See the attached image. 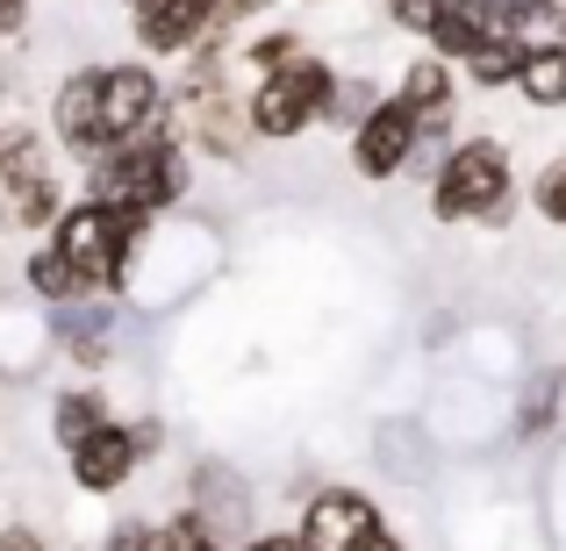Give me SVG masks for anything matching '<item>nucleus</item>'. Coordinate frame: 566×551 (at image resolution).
<instances>
[{
  "label": "nucleus",
  "instance_id": "nucleus-1",
  "mask_svg": "<svg viewBox=\"0 0 566 551\" xmlns=\"http://www.w3.org/2000/svg\"><path fill=\"white\" fill-rule=\"evenodd\" d=\"M516 158L502 137H488V129H473V137L444 144L438 166H430V222H444V230H488L502 236L516 215Z\"/></svg>",
  "mask_w": 566,
  "mask_h": 551
},
{
  "label": "nucleus",
  "instance_id": "nucleus-2",
  "mask_svg": "<svg viewBox=\"0 0 566 551\" xmlns=\"http://www.w3.org/2000/svg\"><path fill=\"white\" fill-rule=\"evenodd\" d=\"M80 172H86V201L123 208V215H137V222H166L193 187V151L172 129H151V137H129V144H115V151H101L94 166H80Z\"/></svg>",
  "mask_w": 566,
  "mask_h": 551
},
{
  "label": "nucleus",
  "instance_id": "nucleus-3",
  "mask_svg": "<svg viewBox=\"0 0 566 551\" xmlns=\"http://www.w3.org/2000/svg\"><path fill=\"white\" fill-rule=\"evenodd\" d=\"M144 230L151 222H137V215H123V208H101V201H65L57 208V222L43 236H51L57 251H65V265L80 273V287L86 294H123L129 287V273H137V244H144Z\"/></svg>",
  "mask_w": 566,
  "mask_h": 551
},
{
  "label": "nucleus",
  "instance_id": "nucleus-4",
  "mask_svg": "<svg viewBox=\"0 0 566 551\" xmlns=\"http://www.w3.org/2000/svg\"><path fill=\"white\" fill-rule=\"evenodd\" d=\"M331 94H337V65L316 51H294L280 57L273 72H259L244 94V123H251V144H294L331 115Z\"/></svg>",
  "mask_w": 566,
  "mask_h": 551
},
{
  "label": "nucleus",
  "instance_id": "nucleus-5",
  "mask_svg": "<svg viewBox=\"0 0 566 551\" xmlns=\"http://www.w3.org/2000/svg\"><path fill=\"white\" fill-rule=\"evenodd\" d=\"M172 137L201 158H222V166H237V158L251 151L244 100L222 80V57H193V72L172 86Z\"/></svg>",
  "mask_w": 566,
  "mask_h": 551
},
{
  "label": "nucleus",
  "instance_id": "nucleus-6",
  "mask_svg": "<svg viewBox=\"0 0 566 551\" xmlns=\"http://www.w3.org/2000/svg\"><path fill=\"white\" fill-rule=\"evenodd\" d=\"M230 22H237L230 0H129V43L151 65H166V57H222Z\"/></svg>",
  "mask_w": 566,
  "mask_h": 551
},
{
  "label": "nucleus",
  "instance_id": "nucleus-7",
  "mask_svg": "<svg viewBox=\"0 0 566 551\" xmlns=\"http://www.w3.org/2000/svg\"><path fill=\"white\" fill-rule=\"evenodd\" d=\"M151 452H166V423H158V415H137V423L108 415L80 452H65V466H72V487H80V495L108 501V495H123V487L137 480Z\"/></svg>",
  "mask_w": 566,
  "mask_h": 551
},
{
  "label": "nucleus",
  "instance_id": "nucleus-8",
  "mask_svg": "<svg viewBox=\"0 0 566 551\" xmlns=\"http://www.w3.org/2000/svg\"><path fill=\"white\" fill-rule=\"evenodd\" d=\"M416 144H423V123H416L395 94H380L374 108L345 129V158H352V172H359L366 187H395L401 172L416 166Z\"/></svg>",
  "mask_w": 566,
  "mask_h": 551
},
{
  "label": "nucleus",
  "instance_id": "nucleus-9",
  "mask_svg": "<svg viewBox=\"0 0 566 551\" xmlns=\"http://www.w3.org/2000/svg\"><path fill=\"white\" fill-rule=\"evenodd\" d=\"M43 330L57 337L80 372H108L115 351H123V294H80V301L43 308Z\"/></svg>",
  "mask_w": 566,
  "mask_h": 551
},
{
  "label": "nucleus",
  "instance_id": "nucleus-10",
  "mask_svg": "<svg viewBox=\"0 0 566 551\" xmlns=\"http://www.w3.org/2000/svg\"><path fill=\"white\" fill-rule=\"evenodd\" d=\"M374 530H387L380 501L366 495V487H352V480H331V487H316V495H308L294 538H302V551H359Z\"/></svg>",
  "mask_w": 566,
  "mask_h": 551
},
{
  "label": "nucleus",
  "instance_id": "nucleus-11",
  "mask_svg": "<svg viewBox=\"0 0 566 551\" xmlns=\"http://www.w3.org/2000/svg\"><path fill=\"white\" fill-rule=\"evenodd\" d=\"M51 151H65L72 166H94L101 144V65H72L51 86Z\"/></svg>",
  "mask_w": 566,
  "mask_h": 551
},
{
  "label": "nucleus",
  "instance_id": "nucleus-12",
  "mask_svg": "<svg viewBox=\"0 0 566 551\" xmlns=\"http://www.w3.org/2000/svg\"><path fill=\"white\" fill-rule=\"evenodd\" d=\"M187 509L201 516L208 530H216L222 544H244L251 530H259V509H251V487L237 466H222V458H201V466L187 473Z\"/></svg>",
  "mask_w": 566,
  "mask_h": 551
},
{
  "label": "nucleus",
  "instance_id": "nucleus-13",
  "mask_svg": "<svg viewBox=\"0 0 566 551\" xmlns=\"http://www.w3.org/2000/svg\"><path fill=\"white\" fill-rule=\"evenodd\" d=\"M395 100L423 123V137H444L452 115H459V65L438 57V51H416L409 65H401V80H395Z\"/></svg>",
  "mask_w": 566,
  "mask_h": 551
},
{
  "label": "nucleus",
  "instance_id": "nucleus-14",
  "mask_svg": "<svg viewBox=\"0 0 566 551\" xmlns=\"http://www.w3.org/2000/svg\"><path fill=\"white\" fill-rule=\"evenodd\" d=\"M495 36H516V29L502 22V0H438V14H430V29H423V51H438V57L459 65V57H473Z\"/></svg>",
  "mask_w": 566,
  "mask_h": 551
},
{
  "label": "nucleus",
  "instance_id": "nucleus-15",
  "mask_svg": "<svg viewBox=\"0 0 566 551\" xmlns=\"http://www.w3.org/2000/svg\"><path fill=\"white\" fill-rule=\"evenodd\" d=\"M510 94L538 115H559L566 108V36H531L524 43V65H516Z\"/></svg>",
  "mask_w": 566,
  "mask_h": 551
},
{
  "label": "nucleus",
  "instance_id": "nucleus-16",
  "mask_svg": "<svg viewBox=\"0 0 566 551\" xmlns=\"http://www.w3.org/2000/svg\"><path fill=\"white\" fill-rule=\"evenodd\" d=\"M510 415H516L510 430H516L524 444L545 437V430L566 415V365H538V372H531V380L516 386V409H510Z\"/></svg>",
  "mask_w": 566,
  "mask_h": 551
},
{
  "label": "nucleus",
  "instance_id": "nucleus-17",
  "mask_svg": "<svg viewBox=\"0 0 566 551\" xmlns=\"http://www.w3.org/2000/svg\"><path fill=\"white\" fill-rule=\"evenodd\" d=\"M108 394L101 386H65V394L51 401V437H57V452H80L86 437H94L101 423H108Z\"/></svg>",
  "mask_w": 566,
  "mask_h": 551
},
{
  "label": "nucleus",
  "instance_id": "nucleus-18",
  "mask_svg": "<svg viewBox=\"0 0 566 551\" xmlns=\"http://www.w3.org/2000/svg\"><path fill=\"white\" fill-rule=\"evenodd\" d=\"M22 287H29V301L36 308H57V301H80V273L65 265V251L43 236V244H29V258H22Z\"/></svg>",
  "mask_w": 566,
  "mask_h": 551
},
{
  "label": "nucleus",
  "instance_id": "nucleus-19",
  "mask_svg": "<svg viewBox=\"0 0 566 551\" xmlns=\"http://www.w3.org/2000/svg\"><path fill=\"white\" fill-rule=\"evenodd\" d=\"M516 65H524V36H495V43H481L473 57H459V80L481 86V94H502V86L516 80Z\"/></svg>",
  "mask_w": 566,
  "mask_h": 551
},
{
  "label": "nucleus",
  "instance_id": "nucleus-20",
  "mask_svg": "<svg viewBox=\"0 0 566 551\" xmlns=\"http://www.w3.org/2000/svg\"><path fill=\"white\" fill-rule=\"evenodd\" d=\"M524 201L538 222H553V230H566V151H553L538 172L524 180Z\"/></svg>",
  "mask_w": 566,
  "mask_h": 551
},
{
  "label": "nucleus",
  "instance_id": "nucleus-21",
  "mask_svg": "<svg viewBox=\"0 0 566 551\" xmlns=\"http://www.w3.org/2000/svg\"><path fill=\"white\" fill-rule=\"evenodd\" d=\"M416 423H380V437H374V452H380V466H395V480H423L430 473V452L409 437Z\"/></svg>",
  "mask_w": 566,
  "mask_h": 551
},
{
  "label": "nucleus",
  "instance_id": "nucleus-22",
  "mask_svg": "<svg viewBox=\"0 0 566 551\" xmlns=\"http://www.w3.org/2000/svg\"><path fill=\"white\" fill-rule=\"evenodd\" d=\"M502 22L516 36H566V0H502Z\"/></svg>",
  "mask_w": 566,
  "mask_h": 551
},
{
  "label": "nucleus",
  "instance_id": "nucleus-23",
  "mask_svg": "<svg viewBox=\"0 0 566 551\" xmlns=\"http://www.w3.org/2000/svg\"><path fill=\"white\" fill-rule=\"evenodd\" d=\"M158 551H230V544H222L216 530H208L201 516H193L187 501H180L172 516H158Z\"/></svg>",
  "mask_w": 566,
  "mask_h": 551
},
{
  "label": "nucleus",
  "instance_id": "nucleus-24",
  "mask_svg": "<svg viewBox=\"0 0 566 551\" xmlns=\"http://www.w3.org/2000/svg\"><path fill=\"white\" fill-rule=\"evenodd\" d=\"M101 551H158V516H115L101 530Z\"/></svg>",
  "mask_w": 566,
  "mask_h": 551
},
{
  "label": "nucleus",
  "instance_id": "nucleus-25",
  "mask_svg": "<svg viewBox=\"0 0 566 551\" xmlns=\"http://www.w3.org/2000/svg\"><path fill=\"white\" fill-rule=\"evenodd\" d=\"M294 51H302V36H294V29H265V36H251V51H244L251 80H259V72H273L280 57H294Z\"/></svg>",
  "mask_w": 566,
  "mask_h": 551
},
{
  "label": "nucleus",
  "instance_id": "nucleus-26",
  "mask_svg": "<svg viewBox=\"0 0 566 551\" xmlns=\"http://www.w3.org/2000/svg\"><path fill=\"white\" fill-rule=\"evenodd\" d=\"M230 551H302V538H294V530H251V538L230 544Z\"/></svg>",
  "mask_w": 566,
  "mask_h": 551
},
{
  "label": "nucleus",
  "instance_id": "nucleus-27",
  "mask_svg": "<svg viewBox=\"0 0 566 551\" xmlns=\"http://www.w3.org/2000/svg\"><path fill=\"white\" fill-rule=\"evenodd\" d=\"M0 551H51V544H43V530H29V523H8V530H0Z\"/></svg>",
  "mask_w": 566,
  "mask_h": 551
},
{
  "label": "nucleus",
  "instance_id": "nucleus-28",
  "mask_svg": "<svg viewBox=\"0 0 566 551\" xmlns=\"http://www.w3.org/2000/svg\"><path fill=\"white\" fill-rule=\"evenodd\" d=\"M29 29V0H0V43Z\"/></svg>",
  "mask_w": 566,
  "mask_h": 551
},
{
  "label": "nucleus",
  "instance_id": "nucleus-29",
  "mask_svg": "<svg viewBox=\"0 0 566 551\" xmlns=\"http://www.w3.org/2000/svg\"><path fill=\"white\" fill-rule=\"evenodd\" d=\"M359 551H409V544H401V538H395V530H374V538H366Z\"/></svg>",
  "mask_w": 566,
  "mask_h": 551
},
{
  "label": "nucleus",
  "instance_id": "nucleus-30",
  "mask_svg": "<svg viewBox=\"0 0 566 551\" xmlns=\"http://www.w3.org/2000/svg\"><path fill=\"white\" fill-rule=\"evenodd\" d=\"M265 8H273V0H230V14H237V22H244V14H265Z\"/></svg>",
  "mask_w": 566,
  "mask_h": 551
},
{
  "label": "nucleus",
  "instance_id": "nucleus-31",
  "mask_svg": "<svg viewBox=\"0 0 566 551\" xmlns=\"http://www.w3.org/2000/svg\"><path fill=\"white\" fill-rule=\"evenodd\" d=\"M302 8H323V0H302Z\"/></svg>",
  "mask_w": 566,
  "mask_h": 551
},
{
  "label": "nucleus",
  "instance_id": "nucleus-32",
  "mask_svg": "<svg viewBox=\"0 0 566 551\" xmlns=\"http://www.w3.org/2000/svg\"><path fill=\"white\" fill-rule=\"evenodd\" d=\"M123 8H129V0H123Z\"/></svg>",
  "mask_w": 566,
  "mask_h": 551
}]
</instances>
